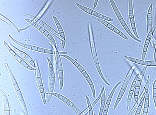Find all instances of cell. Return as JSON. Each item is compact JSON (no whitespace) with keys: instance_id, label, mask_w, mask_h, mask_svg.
<instances>
[{"instance_id":"6da1fadb","label":"cell","mask_w":156,"mask_h":115,"mask_svg":"<svg viewBox=\"0 0 156 115\" xmlns=\"http://www.w3.org/2000/svg\"><path fill=\"white\" fill-rule=\"evenodd\" d=\"M133 72H134V69H133V67H131L130 69V70L128 72V74L126 76V78L124 79V81L123 83V85L122 86L121 88L120 89V91L119 93V95L118 96L116 103L115 104L114 108V110H115L116 109V107L117 106L118 104L119 103L120 101H121L122 97L123 96L124 94L126 92V89L128 87L129 83L130 82V79H131V78L132 77V74H133Z\"/></svg>"},{"instance_id":"7a4b0ae2","label":"cell","mask_w":156,"mask_h":115,"mask_svg":"<svg viewBox=\"0 0 156 115\" xmlns=\"http://www.w3.org/2000/svg\"><path fill=\"white\" fill-rule=\"evenodd\" d=\"M54 48L55 49V56L56 62V67L57 71L58 73L59 83H60V89H63V84H64V74H63V64L61 62L60 55L57 51V47L54 46Z\"/></svg>"},{"instance_id":"3957f363","label":"cell","mask_w":156,"mask_h":115,"mask_svg":"<svg viewBox=\"0 0 156 115\" xmlns=\"http://www.w3.org/2000/svg\"><path fill=\"white\" fill-rule=\"evenodd\" d=\"M25 20L27 22H28L30 24L31 26H34L35 28L37 29V30H38L39 31H40L45 36L47 37V38H48L49 40L51 41V42L54 45V46L56 47V42H55L54 38H53V37L51 35V34L47 30L45 29L42 26H41L40 25L38 24L37 23L35 22L33 20H31V19H26Z\"/></svg>"},{"instance_id":"277c9868","label":"cell","mask_w":156,"mask_h":115,"mask_svg":"<svg viewBox=\"0 0 156 115\" xmlns=\"http://www.w3.org/2000/svg\"><path fill=\"white\" fill-rule=\"evenodd\" d=\"M149 85H150V77L149 76H147V82L146 83V85L144 87V88L143 89V90L142 91V93L140 94V97H138V101L135 102V104H134L133 107H132V109L130 111V112L127 115H133L134 114V113L136 111V110L138 109V106L140 104V103L141 102V101L145 99V95H146V93L147 91H148L149 87Z\"/></svg>"},{"instance_id":"5b68a950","label":"cell","mask_w":156,"mask_h":115,"mask_svg":"<svg viewBox=\"0 0 156 115\" xmlns=\"http://www.w3.org/2000/svg\"><path fill=\"white\" fill-rule=\"evenodd\" d=\"M4 45H5V46L6 47V48L8 49V51H9V52L10 53V54L12 55L13 57H14V58L22 66L25 67L26 69H28L29 70L31 71H35V69H34L33 67H30L29 65L26 62L21 58H20L19 57V55H17L16 53L12 49L10 48V47L7 44V43H6V42H4Z\"/></svg>"},{"instance_id":"8992f818","label":"cell","mask_w":156,"mask_h":115,"mask_svg":"<svg viewBox=\"0 0 156 115\" xmlns=\"http://www.w3.org/2000/svg\"><path fill=\"white\" fill-rule=\"evenodd\" d=\"M89 42H90V46L91 49L92 55L93 59L94 62L95 64L99 63L98 59L97 53H96V49L95 44L94 42L93 34L92 31V29L91 24L89 26Z\"/></svg>"},{"instance_id":"52a82bcc","label":"cell","mask_w":156,"mask_h":115,"mask_svg":"<svg viewBox=\"0 0 156 115\" xmlns=\"http://www.w3.org/2000/svg\"><path fill=\"white\" fill-rule=\"evenodd\" d=\"M24 15V16L28 17H29V18L31 19V20L34 21L35 22H36L38 24H39V25H40L41 26L43 27L45 29L49 31L50 32L52 33V34L55 35L56 37H57L58 38L61 39L60 35H59V34L56 31L54 30L52 28H51V26H49L48 24H47V23H45V22L42 21V20H41L40 19L37 18L36 17L33 16L31 15L25 14Z\"/></svg>"},{"instance_id":"ba28073f","label":"cell","mask_w":156,"mask_h":115,"mask_svg":"<svg viewBox=\"0 0 156 115\" xmlns=\"http://www.w3.org/2000/svg\"><path fill=\"white\" fill-rule=\"evenodd\" d=\"M147 68V67H144L142 71L140 72V74H139V76L138 77L134 92V100L135 102L138 101V97H139V93H140V89L141 87V84H142V81L144 78Z\"/></svg>"},{"instance_id":"9c48e42d","label":"cell","mask_w":156,"mask_h":115,"mask_svg":"<svg viewBox=\"0 0 156 115\" xmlns=\"http://www.w3.org/2000/svg\"><path fill=\"white\" fill-rule=\"evenodd\" d=\"M47 59L49 63L50 73L49 92H53L55 85V71L54 69V66L51 61L48 58H47Z\"/></svg>"},{"instance_id":"30bf717a","label":"cell","mask_w":156,"mask_h":115,"mask_svg":"<svg viewBox=\"0 0 156 115\" xmlns=\"http://www.w3.org/2000/svg\"><path fill=\"white\" fill-rule=\"evenodd\" d=\"M129 18H130V23L131 24L132 30L133 31L134 34L135 35L136 37L138 39L139 37L136 31V26L134 20V13H133V1L132 0H129Z\"/></svg>"},{"instance_id":"8fae6325","label":"cell","mask_w":156,"mask_h":115,"mask_svg":"<svg viewBox=\"0 0 156 115\" xmlns=\"http://www.w3.org/2000/svg\"><path fill=\"white\" fill-rule=\"evenodd\" d=\"M95 18L96 20H98L99 22H101V23L104 24V25L105 26H106L107 28L109 29L110 30L114 31V32H115L116 33H117V34L119 35L120 37H122V38L125 39L126 40H128V37L126 36V35L123 34L122 32H121L119 30H118V29L116 28L115 26H112V24H110L109 22H107V21L103 20V19H101L98 18Z\"/></svg>"},{"instance_id":"7c38bea8","label":"cell","mask_w":156,"mask_h":115,"mask_svg":"<svg viewBox=\"0 0 156 115\" xmlns=\"http://www.w3.org/2000/svg\"><path fill=\"white\" fill-rule=\"evenodd\" d=\"M156 29V24L154 26H152V30L148 33V35L147 37L145 42V44H144V47H143V53H142V60H144V59L145 58L146 53H147V49L148 48L149 45V43H150V40L152 38L153 34L154 33Z\"/></svg>"},{"instance_id":"4fadbf2b","label":"cell","mask_w":156,"mask_h":115,"mask_svg":"<svg viewBox=\"0 0 156 115\" xmlns=\"http://www.w3.org/2000/svg\"><path fill=\"white\" fill-rule=\"evenodd\" d=\"M10 46L13 48L15 52L16 53L17 55L20 56L22 59H24L25 60L27 61V62H28L30 63V64L31 66H33V67H35V68L37 67V65H35V63L34 62V61L33 60V59L31 58L29 55H27V53H24V52H23L22 51L19 50L16 47L12 45H10Z\"/></svg>"},{"instance_id":"5bb4252c","label":"cell","mask_w":156,"mask_h":115,"mask_svg":"<svg viewBox=\"0 0 156 115\" xmlns=\"http://www.w3.org/2000/svg\"><path fill=\"white\" fill-rule=\"evenodd\" d=\"M124 58L130 61L133 62L135 63L138 64L143 65L146 67H155L156 66V61H146L144 60H140L138 59L134 58L132 57H128L125 55Z\"/></svg>"},{"instance_id":"9a60e30c","label":"cell","mask_w":156,"mask_h":115,"mask_svg":"<svg viewBox=\"0 0 156 115\" xmlns=\"http://www.w3.org/2000/svg\"><path fill=\"white\" fill-rule=\"evenodd\" d=\"M53 18L54 20L55 24L57 26V29L58 30L59 34L61 36V40L62 42V48L64 49L65 48V45H66V37H65V33L64 32L63 28L57 18L56 17L53 16Z\"/></svg>"},{"instance_id":"2e32d148","label":"cell","mask_w":156,"mask_h":115,"mask_svg":"<svg viewBox=\"0 0 156 115\" xmlns=\"http://www.w3.org/2000/svg\"><path fill=\"white\" fill-rule=\"evenodd\" d=\"M138 76H139V74H138L136 75V76L135 77L134 80L132 82V85L131 86L130 91H129V95H128V100H127V109L128 110L130 109V106H131V104L132 96L133 95V93L134 92V90H135V86H136V81H137V80H138Z\"/></svg>"},{"instance_id":"e0dca14e","label":"cell","mask_w":156,"mask_h":115,"mask_svg":"<svg viewBox=\"0 0 156 115\" xmlns=\"http://www.w3.org/2000/svg\"><path fill=\"white\" fill-rule=\"evenodd\" d=\"M121 83V81H119V83H118L117 84H116V86L114 87L113 89L112 90V92H110L109 96L108 98L107 101L106 103L105 106V108H104V110L103 115H107L109 107L111 101H112V97H113V95H114V92H115V91H116V89H117L118 86Z\"/></svg>"},{"instance_id":"ac0fdd59","label":"cell","mask_w":156,"mask_h":115,"mask_svg":"<svg viewBox=\"0 0 156 115\" xmlns=\"http://www.w3.org/2000/svg\"><path fill=\"white\" fill-rule=\"evenodd\" d=\"M153 3H151L149 7L147 16V33L150 32L152 29V8Z\"/></svg>"},{"instance_id":"d6986e66","label":"cell","mask_w":156,"mask_h":115,"mask_svg":"<svg viewBox=\"0 0 156 115\" xmlns=\"http://www.w3.org/2000/svg\"><path fill=\"white\" fill-rule=\"evenodd\" d=\"M101 108L99 111V115H103L104 110L106 105V94L105 91V88L101 86Z\"/></svg>"},{"instance_id":"ffe728a7","label":"cell","mask_w":156,"mask_h":115,"mask_svg":"<svg viewBox=\"0 0 156 115\" xmlns=\"http://www.w3.org/2000/svg\"><path fill=\"white\" fill-rule=\"evenodd\" d=\"M119 21L121 23L122 26L123 27L124 30L126 31V32L128 33V34L129 35L130 37H131L133 39H134V40L138 41V42H142L141 40H140V39H138V38H136V37H135L134 35L132 34L131 31H130V29L129 28V26H128V25L126 24V22H125V21L124 20L123 18L119 20Z\"/></svg>"},{"instance_id":"44dd1931","label":"cell","mask_w":156,"mask_h":115,"mask_svg":"<svg viewBox=\"0 0 156 115\" xmlns=\"http://www.w3.org/2000/svg\"><path fill=\"white\" fill-rule=\"evenodd\" d=\"M36 63H37V67L35 68V74L38 86V87H40V86H43V85L42 80V77H41V75L39 64H38V62L37 60H36Z\"/></svg>"},{"instance_id":"7402d4cb","label":"cell","mask_w":156,"mask_h":115,"mask_svg":"<svg viewBox=\"0 0 156 115\" xmlns=\"http://www.w3.org/2000/svg\"><path fill=\"white\" fill-rule=\"evenodd\" d=\"M31 50H32V51H38V52H40V53H47V54H50V55L55 54V51H54L43 48H41V47L35 46H33Z\"/></svg>"},{"instance_id":"603a6c76","label":"cell","mask_w":156,"mask_h":115,"mask_svg":"<svg viewBox=\"0 0 156 115\" xmlns=\"http://www.w3.org/2000/svg\"><path fill=\"white\" fill-rule=\"evenodd\" d=\"M61 56L64 57L65 58L68 59V60L70 61L78 69V70H79L81 73H82L83 71H84V69H83V67L79 64V63H78L76 61L73 60V59L71 58V57H69V56H66V55H61Z\"/></svg>"},{"instance_id":"cb8c5ba5","label":"cell","mask_w":156,"mask_h":115,"mask_svg":"<svg viewBox=\"0 0 156 115\" xmlns=\"http://www.w3.org/2000/svg\"><path fill=\"white\" fill-rule=\"evenodd\" d=\"M1 93L2 94L3 104H4V111H10V105H9V102H8L7 97H6L5 93H4L2 90H1Z\"/></svg>"},{"instance_id":"d4e9b609","label":"cell","mask_w":156,"mask_h":115,"mask_svg":"<svg viewBox=\"0 0 156 115\" xmlns=\"http://www.w3.org/2000/svg\"><path fill=\"white\" fill-rule=\"evenodd\" d=\"M77 6H78L79 8H80L82 10H83L84 12H87V14H89V15H91L95 17L96 14V12L94 11V10H92L91 9H89V8L86 7L85 6H82L80 4H78V3H76Z\"/></svg>"},{"instance_id":"484cf974","label":"cell","mask_w":156,"mask_h":115,"mask_svg":"<svg viewBox=\"0 0 156 115\" xmlns=\"http://www.w3.org/2000/svg\"><path fill=\"white\" fill-rule=\"evenodd\" d=\"M0 16H0L1 19L2 21H3L4 22L7 23V24H9L10 26L13 27V28L15 29L18 32L20 33V30H19L18 28H17L10 20H9L7 18H6V17L4 16V15H3L1 14L0 15Z\"/></svg>"},{"instance_id":"4316f807","label":"cell","mask_w":156,"mask_h":115,"mask_svg":"<svg viewBox=\"0 0 156 115\" xmlns=\"http://www.w3.org/2000/svg\"><path fill=\"white\" fill-rule=\"evenodd\" d=\"M149 92L147 91L146 92L145 97V103H144V110L143 112L147 113H148L149 107Z\"/></svg>"},{"instance_id":"83f0119b","label":"cell","mask_w":156,"mask_h":115,"mask_svg":"<svg viewBox=\"0 0 156 115\" xmlns=\"http://www.w3.org/2000/svg\"><path fill=\"white\" fill-rule=\"evenodd\" d=\"M109 1L110 2V4L112 5V7L113 8L114 12H115L116 16L117 17L118 20H119L123 18V17L122 16L119 10L118 9L117 7L116 6L115 2L114 0H110Z\"/></svg>"},{"instance_id":"f1b7e54d","label":"cell","mask_w":156,"mask_h":115,"mask_svg":"<svg viewBox=\"0 0 156 115\" xmlns=\"http://www.w3.org/2000/svg\"><path fill=\"white\" fill-rule=\"evenodd\" d=\"M5 66L6 70L7 71L8 74H9V76L10 77V79H11L12 82L13 84V86H14V85H17L18 83L17 82L16 79L15 77L13 75L12 72L10 70V67L8 66V64H7V63H5Z\"/></svg>"},{"instance_id":"f546056e","label":"cell","mask_w":156,"mask_h":115,"mask_svg":"<svg viewBox=\"0 0 156 115\" xmlns=\"http://www.w3.org/2000/svg\"><path fill=\"white\" fill-rule=\"evenodd\" d=\"M47 95H53L54 97H56L59 100H61V101H63V102L65 103V104H66L68 101L69 100V99H67L66 97L61 95L58 93H54V92H47Z\"/></svg>"},{"instance_id":"4dcf8cb0","label":"cell","mask_w":156,"mask_h":115,"mask_svg":"<svg viewBox=\"0 0 156 115\" xmlns=\"http://www.w3.org/2000/svg\"><path fill=\"white\" fill-rule=\"evenodd\" d=\"M66 104H67L68 106L70 107L71 109H72L73 111H75V113L78 114V115H80L82 113L81 111H80L71 101H70L69 100L68 101V102H67Z\"/></svg>"},{"instance_id":"1f68e13d","label":"cell","mask_w":156,"mask_h":115,"mask_svg":"<svg viewBox=\"0 0 156 115\" xmlns=\"http://www.w3.org/2000/svg\"><path fill=\"white\" fill-rule=\"evenodd\" d=\"M8 37H10L14 42H15L17 44H18V45H19V46H20L22 47L25 48H27L28 49L31 50L32 47H33L32 45L26 44H24V43H23V42H19V41H17V40H15L14 38H13L12 37H11L10 35H8Z\"/></svg>"},{"instance_id":"d6a6232c","label":"cell","mask_w":156,"mask_h":115,"mask_svg":"<svg viewBox=\"0 0 156 115\" xmlns=\"http://www.w3.org/2000/svg\"><path fill=\"white\" fill-rule=\"evenodd\" d=\"M85 79L87 81V83L89 84V87H90L91 89L92 92V93H93V97H95L96 93L95 87H94V86L93 83L92 82L91 79L89 76L87 77V78H85Z\"/></svg>"},{"instance_id":"836d02e7","label":"cell","mask_w":156,"mask_h":115,"mask_svg":"<svg viewBox=\"0 0 156 115\" xmlns=\"http://www.w3.org/2000/svg\"><path fill=\"white\" fill-rule=\"evenodd\" d=\"M95 64L96 69H97L98 72L99 73V75H100V76L101 77V78L103 79V81H104L105 82V83L108 86H110L109 84L108 83L107 81L106 80V79L105 78V77H104L103 75V73L101 72V67H100V66H99V63H97V64Z\"/></svg>"},{"instance_id":"e575fe53","label":"cell","mask_w":156,"mask_h":115,"mask_svg":"<svg viewBox=\"0 0 156 115\" xmlns=\"http://www.w3.org/2000/svg\"><path fill=\"white\" fill-rule=\"evenodd\" d=\"M39 87V91L40 92L41 95L42 97V99L43 102L44 103V104H46V98H45V95L44 89V87L43 86H40Z\"/></svg>"},{"instance_id":"d590c367","label":"cell","mask_w":156,"mask_h":115,"mask_svg":"<svg viewBox=\"0 0 156 115\" xmlns=\"http://www.w3.org/2000/svg\"><path fill=\"white\" fill-rule=\"evenodd\" d=\"M85 97L87 99V106H88V109H89V115H94L93 111V107L92 106V104L89 99L87 97V95H85Z\"/></svg>"},{"instance_id":"8d00e7d4","label":"cell","mask_w":156,"mask_h":115,"mask_svg":"<svg viewBox=\"0 0 156 115\" xmlns=\"http://www.w3.org/2000/svg\"><path fill=\"white\" fill-rule=\"evenodd\" d=\"M95 17H98V18L101 19H103V20H106V21H113V19L111 18L105 16L101 14H99V13L98 12H96Z\"/></svg>"},{"instance_id":"74e56055","label":"cell","mask_w":156,"mask_h":115,"mask_svg":"<svg viewBox=\"0 0 156 115\" xmlns=\"http://www.w3.org/2000/svg\"><path fill=\"white\" fill-rule=\"evenodd\" d=\"M49 5H50V4L49 3H48V4H47L43 8L42 10H41L40 12H39V14H38L37 15V16H36V17H37V18L40 19V18L41 17H42V16L43 14H44V12L46 11V10H47V8H48V7H49Z\"/></svg>"},{"instance_id":"f35d334b","label":"cell","mask_w":156,"mask_h":115,"mask_svg":"<svg viewBox=\"0 0 156 115\" xmlns=\"http://www.w3.org/2000/svg\"><path fill=\"white\" fill-rule=\"evenodd\" d=\"M152 94L154 97V101L155 105L156 108V79L153 85V88H152Z\"/></svg>"},{"instance_id":"ab89813d","label":"cell","mask_w":156,"mask_h":115,"mask_svg":"<svg viewBox=\"0 0 156 115\" xmlns=\"http://www.w3.org/2000/svg\"><path fill=\"white\" fill-rule=\"evenodd\" d=\"M20 103L21 105V106L22 107V109L24 111V114L25 115H29L28 111V109H27V107L26 105L24 102V100L20 101Z\"/></svg>"},{"instance_id":"60d3db41","label":"cell","mask_w":156,"mask_h":115,"mask_svg":"<svg viewBox=\"0 0 156 115\" xmlns=\"http://www.w3.org/2000/svg\"><path fill=\"white\" fill-rule=\"evenodd\" d=\"M16 92L17 95V97H18V98L19 101H21V100H24V97H23L22 93L21 92L20 90L16 91Z\"/></svg>"},{"instance_id":"b9f144b4","label":"cell","mask_w":156,"mask_h":115,"mask_svg":"<svg viewBox=\"0 0 156 115\" xmlns=\"http://www.w3.org/2000/svg\"><path fill=\"white\" fill-rule=\"evenodd\" d=\"M101 94H99V96H98V98L97 99H96L95 100V101H94L93 102V103H92V107H94V106H95V105L96 104V103H98V101H99V99H101Z\"/></svg>"},{"instance_id":"7bdbcfd3","label":"cell","mask_w":156,"mask_h":115,"mask_svg":"<svg viewBox=\"0 0 156 115\" xmlns=\"http://www.w3.org/2000/svg\"><path fill=\"white\" fill-rule=\"evenodd\" d=\"M82 74L83 75V76L84 77V78H87V77H88L89 76V74H87V72L85 71V70H84V71H83L82 72Z\"/></svg>"},{"instance_id":"ee69618b","label":"cell","mask_w":156,"mask_h":115,"mask_svg":"<svg viewBox=\"0 0 156 115\" xmlns=\"http://www.w3.org/2000/svg\"><path fill=\"white\" fill-rule=\"evenodd\" d=\"M88 112H89V109H88V107H87V108H86V109H84V110L82 112V113H81V114H80V115H87V114L88 113Z\"/></svg>"},{"instance_id":"f6af8a7d","label":"cell","mask_w":156,"mask_h":115,"mask_svg":"<svg viewBox=\"0 0 156 115\" xmlns=\"http://www.w3.org/2000/svg\"><path fill=\"white\" fill-rule=\"evenodd\" d=\"M98 0H95V1H94V8H95L96 7V6H97V4H98Z\"/></svg>"},{"instance_id":"bcb514c9","label":"cell","mask_w":156,"mask_h":115,"mask_svg":"<svg viewBox=\"0 0 156 115\" xmlns=\"http://www.w3.org/2000/svg\"><path fill=\"white\" fill-rule=\"evenodd\" d=\"M5 115H10V111H4Z\"/></svg>"},{"instance_id":"7dc6e473","label":"cell","mask_w":156,"mask_h":115,"mask_svg":"<svg viewBox=\"0 0 156 115\" xmlns=\"http://www.w3.org/2000/svg\"><path fill=\"white\" fill-rule=\"evenodd\" d=\"M59 55H65L66 54H67V52H59Z\"/></svg>"},{"instance_id":"c3c4849f","label":"cell","mask_w":156,"mask_h":115,"mask_svg":"<svg viewBox=\"0 0 156 115\" xmlns=\"http://www.w3.org/2000/svg\"><path fill=\"white\" fill-rule=\"evenodd\" d=\"M154 59L155 61H156V48H155V50Z\"/></svg>"},{"instance_id":"681fc988","label":"cell","mask_w":156,"mask_h":115,"mask_svg":"<svg viewBox=\"0 0 156 115\" xmlns=\"http://www.w3.org/2000/svg\"><path fill=\"white\" fill-rule=\"evenodd\" d=\"M148 113H145V112H143V115H147Z\"/></svg>"},{"instance_id":"f907efd6","label":"cell","mask_w":156,"mask_h":115,"mask_svg":"<svg viewBox=\"0 0 156 115\" xmlns=\"http://www.w3.org/2000/svg\"><path fill=\"white\" fill-rule=\"evenodd\" d=\"M153 46H154V47L156 46V42H155L154 44V45H153Z\"/></svg>"}]
</instances>
